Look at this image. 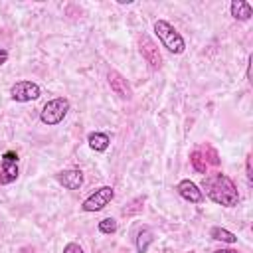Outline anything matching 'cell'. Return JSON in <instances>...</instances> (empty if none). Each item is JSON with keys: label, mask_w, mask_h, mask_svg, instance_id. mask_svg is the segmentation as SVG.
<instances>
[{"label": "cell", "mask_w": 253, "mask_h": 253, "mask_svg": "<svg viewBox=\"0 0 253 253\" xmlns=\"http://www.w3.org/2000/svg\"><path fill=\"white\" fill-rule=\"evenodd\" d=\"M67 111H69V101L65 97H55L43 105V109L40 113V121L47 126H55L65 119Z\"/></svg>", "instance_id": "cell-3"}, {"label": "cell", "mask_w": 253, "mask_h": 253, "mask_svg": "<svg viewBox=\"0 0 253 253\" xmlns=\"http://www.w3.org/2000/svg\"><path fill=\"white\" fill-rule=\"evenodd\" d=\"M178 194L186 200V202H192V204H202L204 202V192L200 190L198 184H194L192 180H180L178 186H176Z\"/></svg>", "instance_id": "cell-9"}, {"label": "cell", "mask_w": 253, "mask_h": 253, "mask_svg": "<svg viewBox=\"0 0 253 253\" xmlns=\"http://www.w3.org/2000/svg\"><path fill=\"white\" fill-rule=\"evenodd\" d=\"M6 59H8V51L0 47V65H4V63H6Z\"/></svg>", "instance_id": "cell-20"}, {"label": "cell", "mask_w": 253, "mask_h": 253, "mask_svg": "<svg viewBox=\"0 0 253 253\" xmlns=\"http://www.w3.org/2000/svg\"><path fill=\"white\" fill-rule=\"evenodd\" d=\"M140 53L142 57L146 59V63L152 67V69H158L162 65V55L158 51V45L148 38V36H142L140 38Z\"/></svg>", "instance_id": "cell-7"}, {"label": "cell", "mask_w": 253, "mask_h": 253, "mask_svg": "<svg viewBox=\"0 0 253 253\" xmlns=\"http://www.w3.org/2000/svg\"><path fill=\"white\" fill-rule=\"evenodd\" d=\"M154 34L158 36V40L162 42V45L172 51V53H182L186 49V42L180 36V32L166 20H156L154 22Z\"/></svg>", "instance_id": "cell-2"}, {"label": "cell", "mask_w": 253, "mask_h": 253, "mask_svg": "<svg viewBox=\"0 0 253 253\" xmlns=\"http://www.w3.org/2000/svg\"><path fill=\"white\" fill-rule=\"evenodd\" d=\"M18 253H36V251H34V247H30V245H26V247H22V249H20Z\"/></svg>", "instance_id": "cell-21"}, {"label": "cell", "mask_w": 253, "mask_h": 253, "mask_svg": "<svg viewBox=\"0 0 253 253\" xmlns=\"http://www.w3.org/2000/svg\"><path fill=\"white\" fill-rule=\"evenodd\" d=\"M42 89L38 83L34 81H28V79H22V81H16L12 87H10V97L18 103H28V101H36L40 97Z\"/></svg>", "instance_id": "cell-5"}, {"label": "cell", "mask_w": 253, "mask_h": 253, "mask_svg": "<svg viewBox=\"0 0 253 253\" xmlns=\"http://www.w3.org/2000/svg\"><path fill=\"white\" fill-rule=\"evenodd\" d=\"M229 10H231V16L235 20H241V22H245V20H249L253 16V8L245 0H233L231 6H229Z\"/></svg>", "instance_id": "cell-11"}, {"label": "cell", "mask_w": 253, "mask_h": 253, "mask_svg": "<svg viewBox=\"0 0 253 253\" xmlns=\"http://www.w3.org/2000/svg\"><path fill=\"white\" fill-rule=\"evenodd\" d=\"M142 204H144V198H134V200H130V202L123 208V215H134V213L142 211Z\"/></svg>", "instance_id": "cell-15"}, {"label": "cell", "mask_w": 253, "mask_h": 253, "mask_svg": "<svg viewBox=\"0 0 253 253\" xmlns=\"http://www.w3.org/2000/svg\"><path fill=\"white\" fill-rule=\"evenodd\" d=\"M245 168H247V180L251 182V180H253V174H251V154H247V162H245Z\"/></svg>", "instance_id": "cell-19"}, {"label": "cell", "mask_w": 253, "mask_h": 253, "mask_svg": "<svg viewBox=\"0 0 253 253\" xmlns=\"http://www.w3.org/2000/svg\"><path fill=\"white\" fill-rule=\"evenodd\" d=\"M87 142H89V146H91L95 152H103V150L109 148L111 138H109L107 132H91V134L87 136Z\"/></svg>", "instance_id": "cell-13"}, {"label": "cell", "mask_w": 253, "mask_h": 253, "mask_svg": "<svg viewBox=\"0 0 253 253\" xmlns=\"http://www.w3.org/2000/svg\"><path fill=\"white\" fill-rule=\"evenodd\" d=\"M99 231L101 233H115L117 231V221L113 219V217H105V219H101L99 221Z\"/></svg>", "instance_id": "cell-17"}, {"label": "cell", "mask_w": 253, "mask_h": 253, "mask_svg": "<svg viewBox=\"0 0 253 253\" xmlns=\"http://www.w3.org/2000/svg\"><path fill=\"white\" fill-rule=\"evenodd\" d=\"M213 253H237L235 249H217V251H213Z\"/></svg>", "instance_id": "cell-22"}, {"label": "cell", "mask_w": 253, "mask_h": 253, "mask_svg": "<svg viewBox=\"0 0 253 253\" xmlns=\"http://www.w3.org/2000/svg\"><path fill=\"white\" fill-rule=\"evenodd\" d=\"M190 162H192V166L198 174H206V158H202V154L198 150H194L190 154Z\"/></svg>", "instance_id": "cell-16"}, {"label": "cell", "mask_w": 253, "mask_h": 253, "mask_svg": "<svg viewBox=\"0 0 253 253\" xmlns=\"http://www.w3.org/2000/svg\"><path fill=\"white\" fill-rule=\"evenodd\" d=\"M55 180L65 188V190H79L83 186V172L79 168H67L55 174Z\"/></svg>", "instance_id": "cell-8"}, {"label": "cell", "mask_w": 253, "mask_h": 253, "mask_svg": "<svg viewBox=\"0 0 253 253\" xmlns=\"http://www.w3.org/2000/svg\"><path fill=\"white\" fill-rule=\"evenodd\" d=\"M115 198V190L111 188V186H101V188H97L91 196H87L85 200H83V204H81V210L83 211H101L103 208H107L109 204H111V200Z\"/></svg>", "instance_id": "cell-4"}, {"label": "cell", "mask_w": 253, "mask_h": 253, "mask_svg": "<svg viewBox=\"0 0 253 253\" xmlns=\"http://www.w3.org/2000/svg\"><path fill=\"white\" fill-rule=\"evenodd\" d=\"M210 235H211V239H215V241L237 243V235H235V233H231V231H227V229H223V227H217V225L210 229Z\"/></svg>", "instance_id": "cell-14"}, {"label": "cell", "mask_w": 253, "mask_h": 253, "mask_svg": "<svg viewBox=\"0 0 253 253\" xmlns=\"http://www.w3.org/2000/svg\"><path fill=\"white\" fill-rule=\"evenodd\" d=\"M152 241H154V233H152V229L146 227V225L140 227L138 233H136V251H138V253H146Z\"/></svg>", "instance_id": "cell-12"}, {"label": "cell", "mask_w": 253, "mask_h": 253, "mask_svg": "<svg viewBox=\"0 0 253 253\" xmlns=\"http://www.w3.org/2000/svg\"><path fill=\"white\" fill-rule=\"evenodd\" d=\"M109 85L115 91V95H119L121 99H130V87L119 71H109Z\"/></svg>", "instance_id": "cell-10"}, {"label": "cell", "mask_w": 253, "mask_h": 253, "mask_svg": "<svg viewBox=\"0 0 253 253\" xmlns=\"http://www.w3.org/2000/svg\"><path fill=\"white\" fill-rule=\"evenodd\" d=\"M63 253H83V249H81L77 243L71 241V243H67V245L63 247Z\"/></svg>", "instance_id": "cell-18"}, {"label": "cell", "mask_w": 253, "mask_h": 253, "mask_svg": "<svg viewBox=\"0 0 253 253\" xmlns=\"http://www.w3.org/2000/svg\"><path fill=\"white\" fill-rule=\"evenodd\" d=\"M18 178V154L14 150L4 152L0 166V184H12Z\"/></svg>", "instance_id": "cell-6"}, {"label": "cell", "mask_w": 253, "mask_h": 253, "mask_svg": "<svg viewBox=\"0 0 253 253\" xmlns=\"http://www.w3.org/2000/svg\"><path fill=\"white\" fill-rule=\"evenodd\" d=\"M202 188L206 190V196L219 204V206H225V208H233L237 206L239 202V194H237V188L233 184V180L221 172L217 174H210L202 180Z\"/></svg>", "instance_id": "cell-1"}]
</instances>
